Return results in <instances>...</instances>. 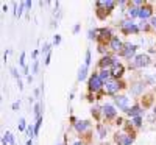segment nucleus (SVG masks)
I'll return each mask as SVG.
<instances>
[{
	"label": "nucleus",
	"instance_id": "nucleus-8",
	"mask_svg": "<svg viewBox=\"0 0 156 145\" xmlns=\"http://www.w3.org/2000/svg\"><path fill=\"white\" fill-rule=\"evenodd\" d=\"M115 64V61H114V58L112 56H109V55H106V56H103L101 58V61H100V67H109V65H114Z\"/></svg>",
	"mask_w": 156,
	"mask_h": 145
},
{
	"label": "nucleus",
	"instance_id": "nucleus-3",
	"mask_svg": "<svg viewBox=\"0 0 156 145\" xmlns=\"http://www.w3.org/2000/svg\"><path fill=\"white\" fill-rule=\"evenodd\" d=\"M136 45H131V44H126L125 48L122 50V55L126 58V59H133L134 58V53H136Z\"/></svg>",
	"mask_w": 156,
	"mask_h": 145
},
{
	"label": "nucleus",
	"instance_id": "nucleus-19",
	"mask_svg": "<svg viewBox=\"0 0 156 145\" xmlns=\"http://www.w3.org/2000/svg\"><path fill=\"white\" fill-rule=\"evenodd\" d=\"M109 75H111V72H108V70H103L98 76H100V80H101V81H105V80H108V78H109Z\"/></svg>",
	"mask_w": 156,
	"mask_h": 145
},
{
	"label": "nucleus",
	"instance_id": "nucleus-33",
	"mask_svg": "<svg viewBox=\"0 0 156 145\" xmlns=\"http://www.w3.org/2000/svg\"><path fill=\"white\" fill-rule=\"evenodd\" d=\"M48 62H50V53L47 55V59H45V64H48Z\"/></svg>",
	"mask_w": 156,
	"mask_h": 145
},
{
	"label": "nucleus",
	"instance_id": "nucleus-34",
	"mask_svg": "<svg viewBox=\"0 0 156 145\" xmlns=\"http://www.w3.org/2000/svg\"><path fill=\"white\" fill-rule=\"evenodd\" d=\"M2 145H8V142H6V140L3 139V140H2Z\"/></svg>",
	"mask_w": 156,
	"mask_h": 145
},
{
	"label": "nucleus",
	"instance_id": "nucleus-13",
	"mask_svg": "<svg viewBox=\"0 0 156 145\" xmlns=\"http://www.w3.org/2000/svg\"><path fill=\"white\" fill-rule=\"evenodd\" d=\"M98 37H100V39H112V37H111V30H109V28H101V30H98Z\"/></svg>",
	"mask_w": 156,
	"mask_h": 145
},
{
	"label": "nucleus",
	"instance_id": "nucleus-21",
	"mask_svg": "<svg viewBox=\"0 0 156 145\" xmlns=\"http://www.w3.org/2000/svg\"><path fill=\"white\" fill-rule=\"evenodd\" d=\"M41 122H42V117H41V118H37V120H36V126H34V134H37V133H39V128H41Z\"/></svg>",
	"mask_w": 156,
	"mask_h": 145
},
{
	"label": "nucleus",
	"instance_id": "nucleus-36",
	"mask_svg": "<svg viewBox=\"0 0 156 145\" xmlns=\"http://www.w3.org/2000/svg\"><path fill=\"white\" fill-rule=\"evenodd\" d=\"M154 112H156V109H154Z\"/></svg>",
	"mask_w": 156,
	"mask_h": 145
},
{
	"label": "nucleus",
	"instance_id": "nucleus-25",
	"mask_svg": "<svg viewBox=\"0 0 156 145\" xmlns=\"http://www.w3.org/2000/svg\"><path fill=\"white\" fill-rule=\"evenodd\" d=\"M59 42H61V37H59L58 34H55V37H53V44H55V45H58Z\"/></svg>",
	"mask_w": 156,
	"mask_h": 145
},
{
	"label": "nucleus",
	"instance_id": "nucleus-32",
	"mask_svg": "<svg viewBox=\"0 0 156 145\" xmlns=\"http://www.w3.org/2000/svg\"><path fill=\"white\" fill-rule=\"evenodd\" d=\"M25 6H27V8H31V2H25Z\"/></svg>",
	"mask_w": 156,
	"mask_h": 145
},
{
	"label": "nucleus",
	"instance_id": "nucleus-16",
	"mask_svg": "<svg viewBox=\"0 0 156 145\" xmlns=\"http://www.w3.org/2000/svg\"><path fill=\"white\" fill-rule=\"evenodd\" d=\"M114 2H111V0H108V2H97V6H103V8H108V11L109 9H112L114 8Z\"/></svg>",
	"mask_w": 156,
	"mask_h": 145
},
{
	"label": "nucleus",
	"instance_id": "nucleus-23",
	"mask_svg": "<svg viewBox=\"0 0 156 145\" xmlns=\"http://www.w3.org/2000/svg\"><path fill=\"white\" fill-rule=\"evenodd\" d=\"M89 64H90V50L86 51V64L84 65H87V67H89Z\"/></svg>",
	"mask_w": 156,
	"mask_h": 145
},
{
	"label": "nucleus",
	"instance_id": "nucleus-27",
	"mask_svg": "<svg viewBox=\"0 0 156 145\" xmlns=\"http://www.w3.org/2000/svg\"><path fill=\"white\" fill-rule=\"evenodd\" d=\"M12 109H14V111L19 109V103H17V101H16V103H12Z\"/></svg>",
	"mask_w": 156,
	"mask_h": 145
},
{
	"label": "nucleus",
	"instance_id": "nucleus-24",
	"mask_svg": "<svg viewBox=\"0 0 156 145\" xmlns=\"http://www.w3.org/2000/svg\"><path fill=\"white\" fill-rule=\"evenodd\" d=\"M19 129L20 131L25 129V120H23V118H20V120H19Z\"/></svg>",
	"mask_w": 156,
	"mask_h": 145
},
{
	"label": "nucleus",
	"instance_id": "nucleus-15",
	"mask_svg": "<svg viewBox=\"0 0 156 145\" xmlns=\"http://www.w3.org/2000/svg\"><path fill=\"white\" fill-rule=\"evenodd\" d=\"M126 112H128L129 115H131V117H139V114L142 112V109H140L139 106H133L131 109H128Z\"/></svg>",
	"mask_w": 156,
	"mask_h": 145
},
{
	"label": "nucleus",
	"instance_id": "nucleus-14",
	"mask_svg": "<svg viewBox=\"0 0 156 145\" xmlns=\"http://www.w3.org/2000/svg\"><path fill=\"white\" fill-rule=\"evenodd\" d=\"M86 75H87V65H81L80 69H78V81H83L84 78H86Z\"/></svg>",
	"mask_w": 156,
	"mask_h": 145
},
{
	"label": "nucleus",
	"instance_id": "nucleus-2",
	"mask_svg": "<svg viewBox=\"0 0 156 145\" xmlns=\"http://www.w3.org/2000/svg\"><path fill=\"white\" fill-rule=\"evenodd\" d=\"M114 100H115V104L119 106V109H122V111H128L129 109V100H128V97L119 95V97H115Z\"/></svg>",
	"mask_w": 156,
	"mask_h": 145
},
{
	"label": "nucleus",
	"instance_id": "nucleus-29",
	"mask_svg": "<svg viewBox=\"0 0 156 145\" xmlns=\"http://www.w3.org/2000/svg\"><path fill=\"white\" fill-rule=\"evenodd\" d=\"M78 31H80V25H75V27H73V33H78Z\"/></svg>",
	"mask_w": 156,
	"mask_h": 145
},
{
	"label": "nucleus",
	"instance_id": "nucleus-7",
	"mask_svg": "<svg viewBox=\"0 0 156 145\" xmlns=\"http://www.w3.org/2000/svg\"><path fill=\"white\" fill-rule=\"evenodd\" d=\"M101 111H103V115H105L106 118H112L115 115V109L111 106V104H105V106L101 108Z\"/></svg>",
	"mask_w": 156,
	"mask_h": 145
},
{
	"label": "nucleus",
	"instance_id": "nucleus-6",
	"mask_svg": "<svg viewBox=\"0 0 156 145\" xmlns=\"http://www.w3.org/2000/svg\"><path fill=\"white\" fill-rule=\"evenodd\" d=\"M122 84L120 83H117V81H106V84H105V87H106V92L108 94H115L117 90H119V87H120Z\"/></svg>",
	"mask_w": 156,
	"mask_h": 145
},
{
	"label": "nucleus",
	"instance_id": "nucleus-28",
	"mask_svg": "<svg viewBox=\"0 0 156 145\" xmlns=\"http://www.w3.org/2000/svg\"><path fill=\"white\" fill-rule=\"evenodd\" d=\"M27 131H28V136H33V133H34L31 126H28V129H27Z\"/></svg>",
	"mask_w": 156,
	"mask_h": 145
},
{
	"label": "nucleus",
	"instance_id": "nucleus-9",
	"mask_svg": "<svg viewBox=\"0 0 156 145\" xmlns=\"http://www.w3.org/2000/svg\"><path fill=\"white\" fill-rule=\"evenodd\" d=\"M90 126V123L87 120H80V122H75V128L78 133H83V131H86L87 128Z\"/></svg>",
	"mask_w": 156,
	"mask_h": 145
},
{
	"label": "nucleus",
	"instance_id": "nucleus-12",
	"mask_svg": "<svg viewBox=\"0 0 156 145\" xmlns=\"http://www.w3.org/2000/svg\"><path fill=\"white\" fill-rule=\"evenodd\" d=\"M111 48L112 50H120L122 48V42L117 36H112V39H111Z\"/></svg>",
	"mask_w": 156,
	"mask_h": 145
},
{
	"label": "nucleus",
	"instance_id": "nucleus-18",
	"mask_svg": "<svg viewBox=\"0 0 156 145\" xmlns=\"http://www.w3.org/2000/svg\"><path fill=\"white\" fill-rule=\"evenodd\" d=\"M3 139H5L6 142H9L11 145H14V137H12V134L9 133V131H6V133H5V136H3Z\"/></svg>",
	"mask_w": 156,
	"mask_h": 145
},
{
	"label": "nucleus",
	"instance_id": "nucleus-4",
	"mask_svg": "<svg viewBox=\"0 0 156 145\" xmlns=\"http://www.w3.org/2000/svg\"><path fill=\"white\" fill-rule=\"evenodd\" d=\"M150 64V58L148 55H137L134 58V65L136 67H145V65Z\"/></svg>",
	"mask_w": 156,
	"mask_h": 145
},
{
	"label": "nucleus",
	"instance_id": "nucleus-26",
	"mask_svg": "<svg viewBox=\"0 0 156 145\" xmlns=\"http://www.w3.org/2000/svg\"><path fill=\"white\" fill-rule=\"evenodd\" d=\"M48 50H50V44H45L42 48V53H48Z\"/></svg>",
	"mask_w": 156,
	"mask_h": 145
},
{
	"label": "nucleus",
	"instance_id": "nucleus-17",
	"mask_svg": "<svg viewBox=\"0 0 156 145\" xmlns=\"http://www.w3.org/2000/svg\"><path fill=\"white\" fill-rule=\"evenodd\" d=\"M139 9H140V8H136V6H129V8H128V16H129V17L139 16Z\"/></svg>",
	"mask_w": 156,
	"mask_h": 145
},
{
	"label": "nucleus",
	"instance_id": "nucleus-1",
	"mask_svg": "<svg viewBox=\"0 0 156 145\" xmlns=\"http://www.w3.org/2000/svg\"><path fill=\"white\" fill-rule=\"evenodd\" d=\"M101 86H103V81L100 80L98 75H92V76L89 78V89H90V90L97 92V90L101 89Z\"/></svg>",
	"mask_w": 156,
	"mask_h": 145
},
{
	"label": "nucleus",
	"instance_id": "nucleus-35",
	"mask_svg": "<svg viewBox=\"0 0 156 145\" xmlns=\"http://www.w3.org/2000/svg\"><path fill=\"white\" fill-rule=\"evenodd\" d=\"M73 145H81V142H75Z\"/></svg>",
	"mask_w": 156,
	"mask_h": 145
},
{
	"label": "nucleus",
	"instance_id": "nucleus-10",
	"mask_svg": "<svg viewBox=\"0 0 156 145\" xmlns=\"http://www.w3.org/2000/svg\"><path fill=\"white\" fill-rule=\"evenodd\" d=\"M122 73H123V65L122 64H114L112 65V70H111V75L112 76H122Z\"/></svg>",
	"mask_w": 156,
	"mask_h": 145
},
{
	"label": "nucleus",
	"instance_id": "nucleus-31",
	"mask_svg": "<svg viewBox=\"0 0 156 145\" xmlns=\"http://www.w3.org/2000/svg\"><path fill=\"white\" fill-rule=\"evenodd\" d=\"M23 58H25V53L20 55V65H23Z\"/></svg>",
	"mask_w": 156,
	"mask_h": 145
},
{
	"label": "nucleus",
	"instance_id": "nucleus-5",
	"mask_svg": "<svg viewBox=\"0 0 156 145\" xmlns=\"http://www.w3.org/2000/svg\"><path fill=\"white\" fill-rule=\"evenodd\" d=\"M122 30L125 31V33H137V27L134 25V22L133 20H126V22H123L122 23Z\"/></svg>",
	"mask_w": 156,
	"mask_h": 145
},
{
	"label": "nucleus",
	"instance_id": "nucleus-20",
	"mask_svg": "<svg viewBox=\"0 0 156 145\" xmlns=\"http://www.w3.org/2000/svg\"><path fill=\"white\" fill-rule=\"evenodd\" d=\"M34 114H36L37 118H41V103H37L34 106Z\"/></svg>",
	"mask_w": 156,
	"mask_h": 145
},
{
	"label": "nucleus",
	"instance_id": "nucleus-11",
	"mask_svg": "<svg viewBox=\"0 0 156 145\" xmlns=\"http://www.w3.org/2000/svg\"><path fill=\"white\" fill-rule=\"evenodd\" d=\"M150 16H151V8H150V6H142V8L139 9V17L147 19V17H150Z\"/></svg>",
	"mask_w": 156,
	"mask_h": 145
},
{
	"label": "nucleus",
	"instance_id": "nucleus-22",
	"mask_svg": "<svg viewBox=\"0 0 156 145\" xmlns=\"http://www.w3.org/2000/svg\"><path fill=\"white\" fill-rule=\"evenodd\" d=\"M133 125H134V126H140V125H142V118H140V117H134V118H133Z\"/></svg>",
	"mask_w": 156,
	"mask_h": 145
},
{
	"label": "nucleus",
	"instance_id": "nucleus-30",
	"mask_svg": "<svg viewBox=\"0 0 156 145\" xmlns=\"http://www.w3.org/2000/svg\"><path fill=\"white\" fill-rule=\"evenodd\" d=\"M151 25L156 28V17H151Z\"/></svg>",
	"mask_w": 156,
	"mask_h": 145
}]
</instances>
